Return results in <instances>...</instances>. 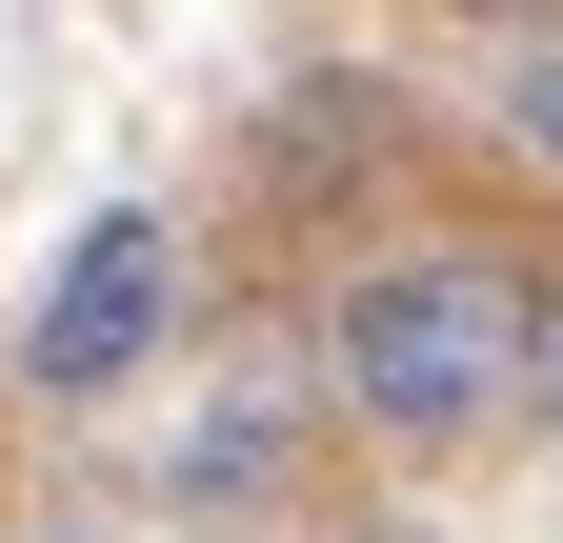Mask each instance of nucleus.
Returning a JSON list of instances; mask_svg holds the SVG:
<instances>
[{
    "label": "nucleus",
    "mask_w": 563,
    "mask_h": 543,
    "mask_svg": "<svg viewBox=\"0 0 563 543\" xmlns=\"http://www.w3.org/2000/svg\"><path fill=\"white\" fill-rule=\"evenodd\" d=\"M523 363H543V262L463 242V222L383 242L363 282L322 302V402H342L383 463H463V443H504V423H523Z\"/></svg>",
    "instance_id": "f257e3e1"
},
{
    "label": "nucleus",
    "mask_w": 563,
    "mask_h": 543,
    "mask_svg": "<svg viewBox=\"0 0 563 543\" xmlns=\"http://www.w3.org/2000/svg\"><path fill=\"white\" fill-rule=\"evenodd\" d=\"M162 302H181V242L141 222V201H101V222L60 242L41 322H21V383H41V402H121V383H141V343H162Z\"/></svg>",
    "instance_id": "f03ea898"
},
{
    "label": "nucleus",
    "mask_w": 563,
    "mask_h": 543,
    "mask_svg": "<svg viewBox=\"0 0 563 543\" xmlns=\"http://www.w3.org/2000/svg\"><path fill=\"white\" fill-rule=\"evenodd\" d=\"M504 142L563 181V21H543V41H504Z\"/></svg>",
    "instance_id": "7ed1b4c3"
},
{
    "label": "nucleus",
    "mask_w": 563,
    "mask_h": 543,
    "mask_svg": "<svg viewBox=\"0 0 563 543\" xmlns=\"http://www.w3.org/2000/svg\"><path fill=\"white\" fill-rule=\"evenodd\" d=\"M523 423L563 443V262H543V363H523Z\"/></svg>",
    "instance_id": "20e7f679"
}]
</instances>
